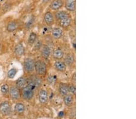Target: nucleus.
I'll return each mask as SVG.
<instances>
[{
    "label": "nucleus",
    "instance_id": "f257e3e1",
    "mask_svg": "<svg viewBox=\"0 0 136 119\" xmlns=\"http://www.w3.org/2000/svg\"><path fill=\"white\" fill-rule=\"evenodd\" d=\"M35 71L38 76H44L47 71L46 63L42 60L35 61Z\"/></svg>",
    "mask_w": 136,
    "mask_h": 119
},
{
    "label": "nucleus",
    "instance_id": "f03ea898",
    "mask_svg": "<svg viewBox=\"0 0 136 119\" xmlns=\"http://www.w3.org/2000/svg\"><path fill=\"white\" fill-rule=\"evenodd\" d=\"M27 85L31 87L35 91L41 86L42 80L38 75H31L28 79H27Z\"/></svg>",
    "mask_w": 136,
    "mask_h": 119
},
{
    "label": "nucleus",
    "instance_id": "7ed1b4c3",
    "mask_svg": "<svg viewBox=\"0 0 136 119\" xmlns=\"http://www.w3.org/2000/svg\"><path fill=\"white\" fill-rule=\"evenodd\" d=\"M21 94L24 100L28 101L33 99L35 94V90L29 85H26L21 90Z\"/></svg>",
    "mask_w": 136,
    "mask_h": 119
},
{
    "label": "nucleus",
    "instance_id": "20e7f679",
    "mask_svg": "<svg viewBox=\"0 0 136 119\" xmlns=\"http://www.w3.org/2000/svg\"><path fill=\"white\" fill-rule=\"evenodd\" d=\"M24 71L28 74H31L35 71V61L32 58H27L23 63Z\"/></svg>",
    "mask_w": 136,
    "mask_h": 119
},
{
    "label": "nucleus",
    "instance_id": "39448f33",
    "mask_svg": "<svg viewBox=\"0 0 136 119\" xmlns=\"http://www.w3.org/2000/svg\"><path fill=\"white\" fill-rule=\"evenodd\" d=\"M9 94L10 98L13 100H18L21 98V90L17 88L15 85H12L9 87Z\"/></svg>",
    "mask_w": 136,
    "mask_h": 119
},
{
    "label": "nucleus",
    "instance_id": "423d86ee",
    "mask_svg": "<svg viewBox=\"0 0 136 119\" xmlns=\"http://www.w3.org/2000/svg\"><path fill=\"white\" fill-rule=\"evenodd\" d=\"M12 113V106L8 101L0 103V114L3 115H9Z\"/></svg>",
    "mask_w": 136,
    "mask_h": 119
},
{
    "label": "nucleus",
    "instance_id": "0eeeda50",
    "mask_svg": "<svg viewBox=\"0 0 136 119\" xmlns=\"http://www.w3.org/2000/svg\"><path fill=\"white\" fill-rule=\"evenodd\" d=\"M64 3L63 0H53L49 7L53 11H58L64 6Z\"/></svg>",
    "mask_w": 136,
    "mask_h": 119
},
{
    "label": "nucleus",
    "instance_id": "6e6552de",
    "mask_svg": "<svg viewBox=\"0 0 136 119\" xmlns=\"http://www.w3.org/2000/svg\"><path fill=\"white\" fill-rule=\"evenodd\" d=\"M44 20L47 25L51 26L54 24V20H55L54 15L50 11L46 12L44 15Z\"/></svg>",
    "mask_w": 136,
    "mask_h": 119
},
{
    "label": "nucleus",
    "instance_id": "1a4fd4ad",
    "mask_svg": "<svg viewBox=\"0 0 136 119\" xmlns=\"http://www.w3.org/2000/svg\"><path fill=\"white\" fill-rule=\"evenodd\" d=\"M54 16L56 20L57 21H59L62 19H65V18L70 17V16H71V15L69 12L66 10H58L56 12Z\"/></svg>",
    "mask_w": 136,
    "mask_h": 119
},
{
    "label": "nucleus",
    "instance_id": "9d476101",
    "mask_svg": "<svg viewBox=\"0 0 136 119\" xmlns=\"http://www.w3.org/2000/svg\"><path fill=\"white\" fill-rule=\"evenodd\" d=\"M64 7L67 12H75L76 8V0H65L64 3Z\"/></svg>",
    "mask_w": 136,
    "mask_h": 119
},
{
    "label": "nucleus",
    "instance_id": "9b49d317",
    "mask_svg": "<svg viewBox=\"0 0 136 119\" xmlns=\"http://www.w3.org/2000/svg\"><path fill=\"white\" fill-rule=\"evenodd\" d=\"M38 98L39 100L41 103L42 104H45L48 101V93L47 90L45 89H41L39 91L38 94Z\"/></svg>",
    "mask_w": 136,
    "mask_h": 119
},
{
    "label": "nucleus",
    "instance_id": "f8f14e48",
    "mask_svg": "<svg viewBox=\"0 0 136 119\" xmlns=\"http://www.w3.org/2000/svg\"><path fill=\"white\" fill-rule=\"evenodd\" d=\"M54 69L57 71L60 72H64L66 70V65L63 61H60V60H57L55 61L54 64Z\"/></svg>",
    "mask_w": 136,
    "mask_h": 119
},
{
    "label": "nucleus",
    "instance_id": "ddd939ff",
    "mask_svg": "<svg viewBox=\"0 0 136 119\" xmlns=\"http://www.w3.org/2000/svg\"><path fill=\"white\" fill-rule=\"evenodd\" d=\"M59 92L61 96H64L67 94L70 93L69 92V84L63 82H60L59 85Z\"/></svg>",
    "mask_w": 136,
    "mask_h": 119
},
{
    "label": "nucleus",
    "instance_id": "4468645a",
    "mask_svg": "<svg viewBox=\"0 0 136 119\" xmlns=\"http://www.w3.org/2000/svg\"><path fill=\"white\" fill-rule=\"evenodd\" d=\"M63 102L67 106H72L75 102V96L72 94H67L63 96Z\"/></svg>",
    "mask_w": 136,
    "mask_h": 119
},
{
    "label": "nucleus",
    "instance_id": "2eb2a0df",
    "mask_svg": "<svg viewBox=\"0 0 136 119\" xmlns=\"http://www.w3.org/2000/svg\"><path fill=\"white\" fill-rule=\"evenodd\" d=\"M63 31L59 27H55L51 30V36L54 39H59L62 37Z\"/></svg>",
    "mask_w": 136,
    "mask_h": 119
},
{
    "label": "nucleus",
    "instance_id": "dca6fc26",
    "mask_svg": "<svg viewBox=\"0 0 136 119\" xmlns=\"http://www.w3.org/2000/svg\"><path fill=\"white\" fill-rule=\"evenodd\" d=\"M57 22H58L59 26L61 27L62 28H69L71 25V24H72V18L71 16H70V17L66 18L59 21H57Z\"/></svg>",
    "mask_w": 136,
    "mask_h": 119
},
{
    "label": "nucleus",
    "instance_id": "f3484780",
    "mask_svg": "<svg viewBox=\"0 0 136 119\" xmlns=\"http://www.w3.org/2000/svg\"><path fill=\"white\" fill-rule=\"evenodd\" d=\"M18 27H19V24H18V22L15 21H12L9 22L7 25L6 29H7V31L8 32L12 33L16 31L18 28Z\"/></svg>",
    "mask_w": 136,
    "mask_h": 119
},
{
    "label": "nucleus",
    "instance_id": "a211bd4d",
    "mask_svg": "<svg viewBox=\"0 0 136 119\" xmlns=\"http://www.w3.org/2000/svg\"><path fill=\"white\" fill-rule=\"evenodd\" d=\"M14 52L16 56H22L25 53V48L21 43L17 44L14 48Z\"/></svg>",
    "mask_w": 136,
    "mask_h": 119
},
{
    "label": "nucleus",
    "instance_id": "6ab92c4d",
    "mask_svg": "<svg viewBox=\"0 0 136 119\" xmlns=\"http://www.w3.org/2000/svg\"><path fill=\"white\" fill-rule=\"evenodd\" d=\"M41 54L42 57L45 59H47L49 58L50 55L51 54V51L48 46L46 45H42L41 48Z\"/></svg>",
    "mask_w": 136,
    "mask_h": 119
},
{
    "label": "nucleus",
    "instance_id": "aec40b11",
    "mask_svg": "<svg viewBox=\"0 0 136 119\" xmlns=\"http://www.w3.org/2000/svg\"><path fill=\"white\" fill-rule=\"evenodd\" d=\"M27 85V78L24 76L19 78L15 82V86L21 90Z\"/></svg>",
    "mask_w": 136,
    "mask_h": 119
},
{
    "label": "nucleus",
    "instance_id": "412c9836",
    "mask_svg": "<svg viewBox=\"0 0 136 119\" xmlns=\"http://www.w3.org/2000/svg\"><path fill=\"white\" fill-rule=\"evenodd\" d=\"M63 62L65 63L66 65L69 66L73 65L75 62V58L73 54H66L65 57H64V61H63Z\"/></svg>",
    "mask_w": 136,
    "mask_h": 119
},
{
    "label": "nucleus",
    "instance_id": "4be33fe9",
    "mask_svg": "<svg viewBox=\"0 0 136 119\" xmlns=\"http://www.w3.org/2000/svg\"><path fill=\"white\" fill-rule=\"evenodd\" d=\"M53 57L54 59L60 60L62 59L63 57H64V52H63V51L61 50V49H56V50H54L53 52Z\"/></svg>",
    "mask_w": 136,
    "mask_h": 119
},
{
    "label": "nucleus",
    "instance_id": "5701e85b",
    "mask_svg": "<svg viewBox=\"0 0 136 119\" xmlns=\"http://www.w3.org/2000/svg\"><path fill=\"white\" fill-rule=\"evenodd\" d=\"M15 111L17 114H22L25 111V105L21 102H18L15 105Z\"/></svg>",
    "mask_w": 136,
    "mask_h": 119
},
{
    "label": "nucleus",
    "instance_id": "b1692460",
    "mask_svg": "<svg viewBox=\"0 0 136 119\" xmlns=\"http://www.w3.org/2000/svg\"><path fill=\"white\" fill-rule=\"evenodd\" d=\"M36 39H37V34L35 33L31 32L30 34L29 37H28V43L30 45H34V43L36 41Z\"/></svg>",
    "mask_w": 136,
    "mask_h": 119
},
{
    "label": "nucleus",
    "instance_id": "393cba45",
    "mask_svg": "<svg viewBox=\"0 0 136 119\" xmlns=\"http://www.w3.org/2000/svg\"><path fill=\"white\" fill-rule=\"evenodd\" d=\"M35 22V18L33 16H31L29 18L28 21H27V22L25 24V28L27 30H29L34 25Z\"/></svg>",
    "mask_w": 136,
    "mask_h": 119
},
{
    "label": "nucleus",
    "instance_id": "a878e982",
    "mask_svg": "<svg viewBox=\"0 0 136 119\" xmlns=\"http://www.w3.org/2000/svg\"><path fill=\"white\" fill-rule=\"evenodd\" d=\"M9 85H8V84L7 83H4L3 84L1 87V92L3 95H6L9 93Z\"/></svg>",
    "mask_w": 136,
    "mask_h": 119
},
{
    "label": "nucleus",
    "instance_id": "bb28decb",
    "mask_svg": "<svg viewBox=\"0 0 136 119\" xmlns=\"http://www.w3.org/2000/svg\"><path fill=\"white\" fill-rule=\"evenodd\" d=\"M17 69L15 68H12L10 70H9L8 73H7V76L10 79H13V78H14L16 73H17Z\"/></svg>",
    "mask_w": 136,
    "mask_h": 119
},
{
    "label": "nucleus",
    "instance_id": "cd10ccee",
    "mask_svg": "<svg viewBox=\"0 0 136 119\" xmlns=\"http://www.w3.org/2000/svg\"><path fill=\"white\" fill-rule=\"evenodd\" d=\"M69 92L71 93L73 95L75 96L76 93V88L75 84H70L69 85Z\"/></svg>",
    "mask_w": 136,
    "mask_h": 119
},
{
    "label": "nucleus",
    "instance_id": "c85d7f7f",
    "mask_svg": "<svg viewBox=\"0 0 136 119\" xmlns=\"http://www.w3.org/2000/svg\"><path fill=\"white\" fill-rule=\"evenodd\" d=\"M42 46V44L40 40L36 41L35 43H34V49H35V50H39V49H41Z\"/></svg>",
    "mask_w": 136,
    "mask_h": 119
},
{
    "label": "nucleus",
    "instance_id": "c756f323",
    "mask_svg": "<svg viewBox=\"0 0 136 119\" xmlns=\"http://www.w3.org/2000/svg\"><path fill=\"white\" fill-rule=\"evenodd\" d=\"M2 7V9H3V11L7 12V11H8L9 10H10V8L12 7V5L10 3H6L4 4V5H3V7Z\"/></svg>",
    "mask_w": 136,
    "mask_h": 119
},
{
    "label": "nucleus",
    "instance_id": "7c9ffc66",
    "mask_svg": "<svg viewBox=\"0 0 136 119\" xmlns=\"http://www.w3.org/2000/svg\"><path fill=\"white\" fill-rule=\"evenodd\" d=\"M76 73L75 72V73H73V75L72 76V80L74 81V82H76Z\"/></svg>",
    "mask_w": 136,
    "mask_h": 119
},
{
    "label": "nucleus",
    "instance_id": "2f4dec72",
    "mask_svg": "<svg viewBox=\"0 0 136 119\" xmlns=\"http://www.w3.org/2000/svg\"><path fill=\"white\" fill-rule=\"evenodd\" d=\"M58 115H59V117H62L63 116V111H60V112H59Z\"/></svg>",
    "mask_w": 136,
    "mask_h": 119
},
{
    "label": "nucleus",
    "instance_id": "473e14b6",
    "mask_svg": "<svg viewBox=\"0 0 136 119\" xmlns=\"http://www.w3.org/2000/svg\"><path fill=\"white\" fill-rule=\"evenodd\" d=\"M50 1H51V0H42V3H43V4H45V3H47L48 2H49Z\"/></svg>",
    "mask_w": 136,
    "mask_h": 119
},
{
    "label": "nucleus",
    "instance_id": "72a5a7b5",
    "mask_svg": "<svg viewBox=\"0 0 136 119\" xmlns=\"http://www.w3.org/2000/svg\"><path fill=\"white\" fill-rule=\"evenodd\" d=\"M1 4H0V10H1Z\"/></svg>",
    "mask_w": 136,
    "mask_h": 119
},
{
    "label": "nucleus",
    "instance_id": "f704fd0d",
    "mask_svg": "<svg viewBox=\"0 0 136 119\" xmlns=\"http://www.w3.org/2000/svg\"><path fill=\"white\" fill-rule=\"evenodd\" d=\"M0 49H1V44H0Z\"/></svg>",
    "mask_w": 136,
    "mask_h": 119
}]
</instances>
